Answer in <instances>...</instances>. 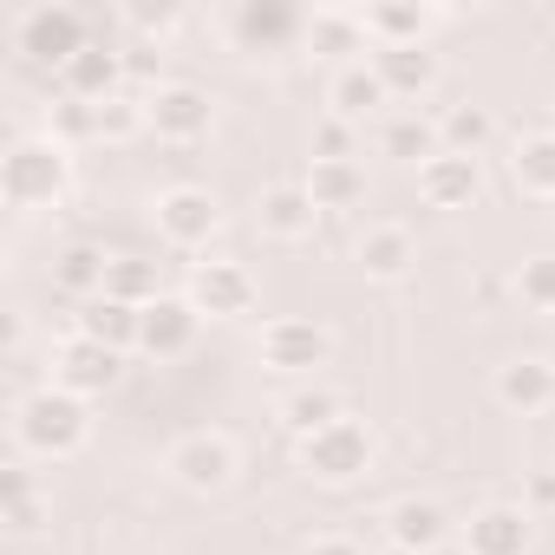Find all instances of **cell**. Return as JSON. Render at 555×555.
I'll list each match as a JSON object with an SVG mask.
<instances>
[{
	"instance_id": "5bb4252c",
	"label": "cell",
	"mask_w": 555,
	"mask_h": 555,
	"mask_svg": "<svg viewBox=\"0 0 555 555\" xmlns=\"http://www.w3.org/2000/svg\"><path fill=\"white\" fill-rule=\"evenodd\" d=\"M529 548V516L522 509H483L470 522V555H522Z\"/></svg>"
},
{
	"instance_id": "ba28073f",
	"label": "cell",
	"mask_w": 555,
	"mask_h": 555,
	"mask_svg": "<svg viewBox=\"0 0 555 555\" xmlns=\"http://www.w3.org/2000/svg\"><path fill=\"white\" fill-rule=\"evenodd\" d=\"M112 379H118V347H99V340L79 334V340L60 353V386H66V392L86 399V392H99V386H112Z\"/></svg>"
},
{
	"instance_id": "d6986e66",
	"label": "cell",
	"mask_w": 555,
	"mask_h": 555,
	"mask_svg": "<svg viewBox=\"0 0 555 555\" xmlns=\"http://www.w3.org/2000/svg\"><path fill=\"white\" fill-rule=\"evenodd\" d=\"M118 79V60L105 53V47H86L79 60H66V86L86 99V105H105V86Z\"/></svg>"
},
{
	"instance_id": "4fadbf2b",
	"label": "cell",
	"mask_w": 555,
	"mask_h": 555,
	"mask_svg": "<svg viewBox=\"0 0 555 555\" xmlns=\"http://www.w3.org/2000/svg\"><path fill=\"white\" fill-rule=\"evenodd\" d=\"M314 216H321V203H314L308 190H268V196H261V229L282 235V242H301V235L314 229Z\"/></svg>"
},
{
	"instance_id": "4316f807",
	"label": "cell",
	"mask_w": 555,
	"mask_h": 555,
	"mask_svg": "<svg viewBox=\"0 0 555 555\" xmlns=\"http://www.w3.org/2000/svg\"><path fill=\"white\" fill-rule=\"evenodd\" d=\"M366 27H379V34H399V47H405L412 34H425V14H405V8H373V14H366Z\"/></svg>"
},
{
	"instance_id": "5b68a950",
	"label": "cell",
	"mask_w": 555,
	"mask_h": 555,
	"mask_svg": "<svg viewBox=\"0 0 555 555\" xmlns=\"http://www.w3.org/2000/svg\"><path fill=\"white\" fill-rule=\"evenodd\" d=\"M229 470H235V444L229 438H183L177 451H170V477L177 483H190V490H222L229 483Z\"/></svg>"
},
{
	"instance_id": "277c9868",
	"label": "cell",
	"mask_w": 555,
	"mask_h": 555,
	"mask_svg": "<svg viewBox=\"0 0 555 555\" xmlns=\"http://www.w3.org/2000/svg\"><path fill=\"white\" fill-rule=\"evenodd\" d=\"M366 457H373V438H366V425H353V418H334L327 431H314V438H308V470H314V477H327V483L360 477V470H366Z\"/></svg>"
},
{
	"instance_id": "44dd1931",
	"label": "cell",
	"mask_w": 555,
	"mask_h": 555,
	"mask_svg": "<svg viewBox=\"0 0 555 555\" xmlns=\"http://www.w3.org/2000/svg\"><path fill=\"white\" fill-rule=\"evenodd\" d=\"M516 183L529 196H555V138H529L516 151Z\"/></svg>"
},
{
	"instance_id": "d4e9b609",
	"label": "cell",
	"mask_w": 555,
	"mask_h": 555,
	"mask_svg": "<svg viewBox=\"0 0 555 555\" xmlns=\"http://www.w3.org/2000/svg\"><path fill=\"white\" fill-rule=\"evenodd\" d=\"M516 288H522V301L529 308H555V255H535V261H522V274H516Z\"/></svg>"
},
{
	"instance_id": "ffe728a7",
	"label": "cell",
	"mask_w": 555,
	"mask_h": 555,
	"mask_svg": "<svg viewBox=\"0 0 555 555\" xmlns=\"http://www.w3.org/2000/svg\"><path fill=\"white\" fill-rule=\"evenodd\" d=\"M138 314H144V308H131V301H112V295H105V301H92V308H86V327H79V334H86V340H99V347H118V340H131V334H138Z\"/></svg>"
},
{
	"instance_id": "f1b7e54d",
	"label": "cell",
	"mask_w": 555,
	"mask_h": 555,
	"mask_svg": "<svg viewBox=\"0 0 555 555\" xmlns=\"http://www.w3.org/2000/svg\"><path fill=\"white\" fill-rule=\"evenodd\" d=\"M308 555H360V548H353V542H334V535H327V542H314Z\"/></svg>"
},
{
	"instance_id": "484cf974",
	"label": "cell",
	"mask_w": 555,
	"mask_h": 555,
	"mask_svg": "<svg viewBox=\"0 0 555 555\" xmlns=\"http://www.w3.org/2000/svg\"><path fill=\"white\" fill-rule=\"evenodd\" d=\"M444 138L457 144V157H470V151L490 138V118H483V112H451V118H444Z\"/></svg>"
},
{
	"instance_id": "9c48e42d",
	"label": "cell",
	"mask_w": 555,
	"mask_h": 555,
	"mask_svg": "<svg viewBox=\"0 0 555 555\" xmlns=\"http://www.w3.org/2000/svg\"><path fill=\"white\" fill-rule=\"evenodd\" d=\"M261 353H268L274 366L301 373V366H321V360H327V334L308 327V321H274V327L261 334Z\"/></svg>"
},
{
	"instance_id": "7c38bea8",
	"label": "cell",
	"mask_w": 555,
	"mask_h": 555,
	"mask_svg": "<svg viewBox=\"0 0 555 555\" xmlns=\"http://www.w3.org/2000/svg\"><path fill=\"white\" fill-rule=\"evenodd\" d=\"M496 399L516 405V412H542V405L555 399V366H548V360H509V366L496 373Z\"/></svg>"
},
{
	"instance_id": "7a4b0ae2",
	"label": "cell",
	"mask_w": 555,
	"mask_h": 555,
	"mask_svg": "<svg viewBox=\"0 0 555 555\" xmlns=\"http://www.w3.org/2000/svg\"><path fill=\"white\" fill-rule=\"evenodd\" d=\"M60 183H66V151H60V138H27V144H14V157H8V203H14V209L53 203Z\"/></svg>"
},
{
	"instance_id": "3957f363",
	"label": "cell",
	"mask_w": 555,
	"mask_h": 555,
	"mask_svg": "<svg viewBox=\"0 0 555 555\" xmlns=\"http://www.w3.org/2000/svg\"><path fill=\"white\" fill-rule=\"evenodd\" d=\"M14 47L34 53V60L66 66V60L86 53V21H79L73 8H27V14L14 21Z\"/></svg>"
},
{
	"instance_id": "603a6c76",
	"label": "cell",
	"mask_w": 555,
	"mask_h": 555,
	"mask_svg": "<svg viewBox=\"0 0 555 555\" xmlns=\"http://www.w3.org/2000/svg\"><path fill=\"white\" fill-rule=\"evenodd\" d=\"M379 79H386V92H392V86H399V92H412V86H425V79H431V60H425L418 47H386Z\"/></svg>"
},
{
	"instance_id": "52a82bcc",
	"label": "cell",
	"mask_w": 555,
	"mask_h": 555,
	"mask_svg": "<svg viewBox=\"0 0 555 555\" xmlns=\"http://www.w3.org/2000/svg\"><path fill=\"white\" fill-rule=\"evenodd\" d=\"M144 118H151L164 138H203V131H209V99L190 92V86H164V92H151Z\"/></svg>"
},
{
	"instance_id": "8fae6325",
	"label": "cell",
	"mask_w": 555,
	"mask_h": 555,
	"mask_svg": "<svg viewBox=\"0 0 555 555\" xmlns=\"http://www.w3.org/2000/svg\"><path fill=\"white\" fill-rule=\"evenodd\" d=\"M418 190H425L438 209H451V203L477 196V164H470V157H457V151H438V157H425V164H418Z\"/></svg>"
},
{
	"instance_id": "83f0119b",
	"label": "cell",
	"mask_w": 555,
	"mask_h": 555,
	"mask_svg": "<svg viewBox=\"0 0 555 555\" xmlns=\"http://www.w3.org/2000/svg\"><path fill=\"white\" fill-rule=\"evenodd\" d=\"M392 151H425V125H392Z\"/></svg>"
},
{
	"instance_id": "30bf717a",
	"label": "cell",
	"mask_w": 555,
	"mask_h": 555,
	"mask_svg": "<svg viewBox=\"0 0 555 555\" xmlns=\"http://www.w3.org/2000/svg\"><path fill=\"white\" fill-rule=\"evenodd\" d=\"M190 334H196V308H190V301H144L138 340H144L151 353H183Z\"/></svg>"
},
{
	"instance_id": "cb8c5ba5",
	"label": "cell",
	"mask_w": 555,
	"mask_h": 555,
	"mask_svg": "<svg viewBox=\"0 0 555 555\" xmlns=\"http://www.w3.org/2000/svg\"><path fill=\"white\" fill-rule=\"evenodd\" d=\"M282 412H288V425H295V431H308V438H314V431H327V425L340 418V399H334V392H301V399H288Z\"/></svg>"
},
{
	"instance_id": "ac0fdd59",
	"label": "cell",
	"mask_w": 555,
	"mask_h": 555,
	"mask_svg": "<svg viewBox=\"0 0 555 555\" xmlns=\"http://www.w3.org/2000/svg\"><path fill=\"white\" fill-rule=\"evenodd\" d=\"M334 105H340V118H366L373 105H386V79H379V66H347V73L334 79Z\"/></svg>"
},
{
	"instance_id": "8992f818",
	"label": "cell",
	"mask_w": 555,
	"mask_h": 555,
	"mask_svg": "<svg viewBox=\"0 0 555 555\" xmlns=\"http://www.w3.org/2000/svg\"><path fill=\"white\" fill-rule=\"evenodd\" d=\"M157 229H164L177 248H196V242L216 235V203H209L203 190H170V196L157 203Z\"/></svg>"
},
{
	"instance_id": "6da1fadb",
	"label": "cell",
	"mask_w": 555,
	"mask_h": 555,
	"mask_svg": "<svg viewBox=\"0 0 555 555\" xmlns=\"http://www.w3.org/2000/svg\"><path fill=\"white\" fill-rule=\"evenodd\" d=\"M86 399L79 392H66V386H47V392H34L27 405H21V438L40 451V457H66V451H79L86 444Z\"/></svg>"
},
{
	"instance_id": "7402d4cb",
	"label": "cell",
	"mask_w": 555,
	"mask_h": 555,
	"mask_svg": "<svg viewBox=\"0 0 555 555\" xmlns=\"http://www.w3.org/2000/svg\"><path fill=\"white\" fill-rule=\"evenodd\" d=\"M392 535H399L405 548H431V542L444 535V516H438L431 503H399V509H392Z\"/></svg>"
},
{
	"instance_id": "9a60e30c",
	"label": "cell",
	"mask_w": 555,
	"mask_h": 555,
	"mask_svg": "<svg viewBox=\"0 0 555 555\" xmlns=\"http://www.w3.org/2000/svg\"><path fill=\"white\" fill-rule=\"evenodd\" d=\"M196 308H209V314H235V308H248V274L229 268V261L196 268Z\"/></svg>"
},
{
	"instance_id": "e0dca14e",
	"label": "cell",
	"mask_w": 555,
	"mask_h": 555,
	"mask_svg": "<svg viewBox=\"0 0 555 555\" xmlns=\"http://www.w3.org/2000/svg\"><path fill=\"white\" fill-rule=\"evenodd\" d=\"M405 261H412V235H405V229L379 222V229L360 235V268H366V274H405Z\"/></svg>"
},
{
	"instance_id": "2e32d148",
	"label": "cell",
	"mask_w": 555,
	"mask_h": 555,
	"mask_svg": "<svg viewBox=\"0 0 555 555\" xmlns=\"http://www.w3.org/2000/svg\"><path fill=\"white\" fill-rule=\"evenodd\" d=\"M360 190H366V177H360V164H353V157H314L308 196H314L321 209H340V203H353Z\"/></svg>"
}]
</instances>
